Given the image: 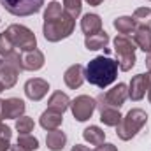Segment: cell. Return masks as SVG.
<instances>
[{
	"instance_id": "cell-1",
	"label": "cell",
	"mask_w": 151,
	"mask_h": 151,
	"mask_svg": "<svg viewBox=\"0 0 151 151\" xmlns=\"http://www.w3.org/2000/svg\"><path fill=\"white\" fill-rule=\"evenodd\" d=\"M74 27L76 19L63 11L62 4H58V2L47 4V7L44 11V27H42V34H44L46 40L58 42L62 39L70 37L74 32Z\"/></svg>"
},
{
	"instance_id": "cell-2",
	"label": "cell",
	"mask_w": 151,
	"mask_h": 151,
	"mask_svg": "<svg viewBox=\"0 0 151 151\" xmlns=\"http://www.w3.org/2000/svg\"><path fill=\"white\" fill-rule=\"evenodd\" d=\"M118 62H114L107 56H97L90 60V63L84 69V77L88 83L95 84L97 88H107L113 84L118 76Z\"/></svg>"
},
{
	"instance_id": "cell-3",
	"label": "cell",
	"mask_w": 151,
	"mask_h": 151,
	"mask_svg": "<svg viewBox=\"0 0 151 151\" xmlns=\"http://www.w3.org/2000/svg\"><path fill=\"white\" fill-rule=\"evenodd\" d=\"M148 123V114L146 111L135 107V109H130L125 118H121V121L118 123L116 127V134L121 141H130L132 137L137 135V132Z\"/></svg>"
},
{
	"instance_id": "cell-4",
	"label": "cell",
	"mask_w": 151,
	"mask_h": 151,
	"mask_svg": "<svg viewBox=\"0 0 151 151\" xmlns=\"http://www.w3.org/2000/svg\"><path fill=\"white\" fill-rule=\"evenodd\" d=\"M114 51L118 56V67L123 72H128L135 65V42L128 35H116L114 39Z\"/></svg>"
},
{
	"instance_id": "cell-5",
	"label": "cell",
	"mask_w": 151,
	"mask_h": 151,
	"mask_svg": "<svg viewBox=\"0 0 151 151\" xmlns=\"http://www.w3.org/2000/svg\"><path fill=\"white\" fill-rule=\"evenodd\" d=\"M7 37L11 39V42L14 44V47H18L19 51H30V49H35L37 47V37L35 34L23 27V25H11L7 30H5Z\"/></svg>"
},
{
	"instance_id": "cell-6",
	"label": "cell",
	"mask_w": 151,
	"mask_h": 151,
	"mask_svg": "<svg viewBox=\"0 0 151 151\" xmlns=\"http://www.w3.org/2000/svg\"><path fill=\"white\" fill-rule=\"evenodd\" d=\"M128 99V86L125 83H118L116 86H113L107 93H100L95 100H97V107L102 109V107H114V109H119L125 100Z\"/></svg>"
},
{
	"instance_id": "cell-7",
	"label": "cell",
	"mask_w": 151,
	"mask_h": 151,
	"mask_svg": "<svg viewBox=\"0 0 151 151\" xmlns=\"http://www.w3.org/2000/svg\"><path fill=\"white\" fill-rule=\"evenodd\" d=\"M4 9L14 16H32L40 11L44 0H0Z\"/></svg>"
},
{
	"instance_id": "cell-8",
	"label": "cell",
	"mask_w": 151,
	"mask_h": 151,
	"mask_svg": "<svg viewBox=\"0 0 151 151\" xmlns=\"http://www.w3.org/2000/svg\"><path fill=\"white\" fill-rule=\"evenodd\" d=\"M95 109H97V100L88 97V95H79L74 100H70V111L77 121L90 119Z\"/></svg>"
},
{
	"instance_id": "cell-9",
	"label": "cell",
	"mask_w": 151,
	"mask_h": 151,
	"mask_svg": "<svg viewBox=\"0 0 151 151\" xmlns=\"http://www.w3.org/2000/svg\"><path fill=\"white\" fill-rule=\"evenodd\" d=\"M49 91V83L46 79H40V77H34V79H28L25 83V95L34 100V102H39L42 100Z\"/></svg>"
},
{
	"instance_id": "cell-10",
	"label": "cell",
	"mask_w": 151,
	"mask_h": 151,
	"mask_svg": "<svg viewBox=\"0 0 151 151\" xmlns=\"http://www.w3.org/2000/svg\"><path fill=\"white\" fill-rule=\"evenodd\" d=\"M25 102L21 99H16V97H11V99H5L2 100V114L5 119H18L25 114Z\"/></svg>"
},
{
	"instance_id": "cell-11",
	"label": "cell",
	"mask_w": 151,
	"mask_h": 151,
	"mask_svg": "<svg viewBox=\"0 0 151 151\" xmlns=\"http://www.w3.org/2000/svg\"><path fill=\"white\" fill-rule=\"evenodd\" d=\"M44 55H42V51L40 49H30V51H23V55H21V65H23V70H30V72H34V70H39V69H42L44 67Z\"/></svg>"
},
{
	"instance_id": "cell-12",
	"label": "cell",
	"mask_w": 151,
	"mask_h": 151,
	"mask_svg": "<svg viewBox=\"0 0 151 151\" xmlns=\"http://www.w3.org/2000/svg\"><path fill=\"white\" fill-rule=\"evenodd\" d=\"M148 90V74H137L132 77L130 84H128V97L135 102L142 100Z\"/></svg>"
},
{
	"instance_id": "cell-13",
	"label": "cell",
	"mask_w": 151,
	"mask_h": 151,
	"mask_svg": "<svg viewBox=\"0 0 151 151\" xmlns=\"http://www.w3.org/2000/svg\"><path fill=\"white\" fill-rule=\"evenodd\" d=\"M132 40H134L135 46H139L144 53H150L151 51V27L150 25L137 23L135 30L132 32Z\"/></svg>"
},
{
	"instance_id": "cell-14",
	"label": "cell",
	"mask_w": 151,
	"mask_h": 151,
	"mask_svg": "<svg viewBox=\"0 0 151 151\" xmlns=\"http://www.w3.org/2000/svg\"><path fill=\"white\" fill-rule=\"evenodd\" d=\"M84 67L81 65V63H76V65H70L67 70H65V74H63V81H65V84L70 88V90H77V88H81V84L84 83Z\"/></svg>"
},
{
	"instance_id": "cell-15",
	"label": "cell",
	"mask_w": 151,
	"mask_h": 151,
	"mask_svg": "<svg viewBox=\"0 0 151 151\" xmlns=\"http://www.w3.org/2000/svg\"><path fill=\"white\" fill-rule=\"evenodd\" d=\"M19 72H21V70L16 69L14 65L7 63L5 60H0V83H2V86H4L5 90L12 88V86L16 84Z\"/></svg>"
},
{
	"instance_id": "cell-16",
	"label": "cell",
	"mask_w": 151,
	"mask_h": 151,
	"mask_svg": "<svg viewBox=\"0 0 151 151\" xmlns=\"http://www.w3.org/2000/svg\"><path fill=\"white\" fill-rule=\"evenodd\" d=\"M62 121H63V114L58 113V111H53V109H46L44 113L40 114V127H42L44 130H47V132L60 128Z\"/></svg>"
},
{
	"instance_id": "cell-17",
	"label": "cell",
	"mask_w": 151,
	"mask_h": 151,
	"mask_svg": "<svg viewBox=\"0 0 151 151\" xmlns=\"http://www.w3.org/2000/svg\"><path fill=\"white\" fill-rule=\"evenodd\" d=\"M81 30L83 34L88 37V35H93V34H99L102 30V19L99 14H84L83 19H81Z\"/></svg>"
},
{
	"instance_id": "cell-18",
	"label": "cell",
	"mask_w": 151,
	"mask_h": 151,
	"mask_svg": "<svg viewBox=\"0 0 151 151\" xmlns=\"http://www.w3.org/2000/svg\"><path fill=\"white\" fill-rule=\"evenodd\" d=\"M65 144H67V135H65V132H62L60 128L47 132V135H46V146L51 151H62L65 148Z\"/></svg>"
},
{
	"instance_id": "cell-19",
	"label": "cell",
	"mask_w": 151,
	"mask_h": 151,
	"mask_svg": "<svg viewBox=\"0 0 151 151\" xmlns=\"http://www.w3.org/2000/svg\"><path fill=\"white\" fill-rule=\"evenodd\" d=\"M69 107H70V99L63 91H55L49 97V100H47V109L58 111V113H62V114L65 113Z\"/></svg>"
},
{
	"instance_id": "cell-20",
	"label": "cell",
	"mask_w": 151,
	"mask_h": 151,
	"mask_svg": "<svg viewBox=\"0 0 151 151\" xmlns=\"http://www.w3.org/2000/svg\"><path fill=\"white\" fill-rule=\"evenodd\" d=\"M107 42H109V35H107V32H104V30H100L99 34L88 35V37L84 39V46H86V49H90V51L106 49V47H107Z\"/></svg>"
},
{
	"instance_id": "cell-21",
	"label": "cell",
	"mask_w": 151,
	"mask_h": 151,
	"mask_svg": "<svg viewBox=\"0 0 151 151\" xmlns=\"http://www.w3.org/2000/svg\"><path fill=\"white\" fill-rule=\"evenodd\" d=\"M113 25L121 35H128V34H132V32L135 30L137 21H135L132 16H119V18H116L113 21Z\"/></svg>"
},
{
	"instance_id": "cell-22",
	"label": "cell",
	"mask_w": 151,
	"mask_h": 151,
	"mask_svg": "<svg viewBox=\"0 0 151 151\" xmlns=\"http://www.w3.org/2000/svg\"><path fill=\"white\" fill-rule=\"evenodd\" d=\"M83 137H84V141H88L90 144H93V146H99V144H102L104 141H106V132L100 128V127H88V128H84L83 130Z\"/></svg>"
},
{
	"instance_id": "cell-23",
	"label": "cell",
	"mask_w": 151,
	"mask_h": 151,
	"mask_svg": "<svg viewBox=\"0 0 151 151\" xmlns=\"http://www.w3.org/2000/svg\"><path fill=\"white\" fill-rule=\"evenodd\" d=\"M99 111H100V121L107 127H118V123L123 118L119 114V109H114V107H102Z\"/></svg>"
},
{
	"instance_id": "cell-24",
	"label": "cell",
	"mask_w": 151,
	"mask_h": 151,
	"mask_svg": "<svg viewBox=\"0 0 151 151\" xmlns=\"http://www.w3.org/2000/svg\"><path fill=\"white\" fill-rule=\"evenodd\" d=\"M34 127H35V123H34V119L28 118V116H21V118L16 119V130L19 132V135L30 134V132L34 130Z\"/></svg>"
},
{
	"instance_id": "cell-25",
	"label": "cell",
	"mask_w": 151,
	"mask_h": 151,
	"mask_svg": "<svg viewBox=\"0 0 151 151\" xmlns=\"http://www.w3.org/2000/svg\"><path fill=\"white\" fill-rule=\"evenodd\" d=\"M14 51H16L14 44L11 42V39L7 37L5 32H2V34H0V56L5 58V56H9V55L14 53Z\"/></svg>"
},
{
	"instance_id": "cell-26",
	"label": "cell",
	"mask_w": 151,
	"mask_h": 151,
	"mask_svg": "<svg viewBox=\"0 0 151 151\" xmlns=\"http://www.w3.org/2000/svg\"><path fill=\"white\" fill-rule=\"evenodd\" d=\"M137 23H142V25H150L151 27V7H139L135 9L134 16H132Z\"/></svg>"
},
{
	"instance_id": "cell-27",
	"label": "cell",
	"mask_w": 151,
	"mask_h": 151,
	"mask_svg": "<svg viewBox=\"0 0 151 151\" xmlns=\"http://www.w3.org/2000/svg\"><path fill=\"white\" fill-rule=\"evenodd\" d=\"M18 144L30 151H35L39 148V139L34 137V135H30V134H23V135L18 137Z\"/></svg>"
},
{
	"instance_id": "cell-28",
	"label": "cell",
	"mask_w": 151,
	"mask_h": 151,
	"mask_svg": "<svg viewBox=\"0 0 151 151\" xmlns=\"http://www.w3.org/2000/svg\"><path fill=\"white\" fill-rule=\"evenodd\" d=\"M81 2L83 0H63V11L67 12V14H70L72 18H77L79 14H81Z\"/></svg>"
},
{
	"instance_id": "cell-29",
	"label": "cell",
	"mask_w": 151,
	"mask_h": 151,
	"mask_svg": "<svg viewBox=\"0 0 151 151\" xmlns=\"http://www.w3.org/2000/svg\"><path fill=\"white\" fill-rule=\"evenodd\" d=\"M11 150V135H0V151Z\"/></svg>"
},
{
	"instance_id": "cell-30",
	"label": "cell",
	"mask_w": 151,
	"mask_h": 151,
	"mask_svg": "<svg viewBox=\"0 0 151 151\" xmlns=\"http://www.w3.org/2000/svg\"><path fill=\"white\" fill-rule=\"evenodd\" d=\"M93 151H118V148H116L114 144H104V142H102V144H99Z\"/></svg>"
},
{
	"instance_id": "cell-31",
	"label": "cell",
	"mask_w": 151,
	"mask_h": 151,
	"mask_svg": "<svg viewBox=\"0 0 151 151\" xmlns=\"http://www.w3.org/2000/svg\"><path fill=\"white\" fill-rule=\"evenodd\" d=\"M0 135H11V137H12V132H11V128H9V127H5L2 121H0Z\"/></svg>"
},
{
	"instance_id": "cell-32",
	"label": "cell",
	"mask_w": 151,
	"mask_h": 151,
	"mask_svg": "<svg viewBox=\"0 0 151 151\" xmlns=\"http://www.w3.org/2000/svg\"><path fill=\"white\" fill-rule=\"evenodd\" d=\"M70 151H90V148H86V146H83V144H76V146H72Z\"/></svg>"
},
{
	"instance_id": "cell-33",
	"label": "cell",
	"mask_w": 151,
	"mask_h": 151,
	"mask_svg": "<svg viewBox=\"0 0 151 151\" xmlns=\"http://www.w3.org/2000/svg\"><path fill=\"white\" fill-rule=\"evenodd\" d=\"M148 99H150V104H151V72L148 74Z\"/></svg>"
},
{
	"instance_id": "cell-34",
	"label": "cell",
	"mask_w": 151,
	"mask_h": 151,
	"mask_svg": "<svg viewBox=\"0 0 151 151\" xmlns=\"http://www.w3.org/2000/svg\"><path fill=\"white\" fill-rule=\"evenodd\" d=\"M11 151H30V150H27V148H23L16 142V146H11Z\"/></svg>"
},
{
	"instance_id": "cell-35",
	"label": "cell",
	"mask_w": 151,
	"mask_h": 151,
	"mask_svg": "<svg viewBox=\"0 0 151 151\" xmlns=\"http://www.w3.org/2000/svg\"><path fill=\"white\" fill-rule=\"evenodd\" d=\"M146 67H148V70L151 72V51L148 53V56H146Z\"/></svg>"
},
{
	"instance_id": "cell-36",
	"label": "cell",
	"mask_w": 151,
	"mask_h": 151,
	"mask_svg": "<svg viewBox=\"0 0 151 151\" xmlns=\"http://www.w3.org/2000/svg\"><path fill=\"white\" fill-rule=\"evenodd\" d=\"M86 2H88L90 5H100V4H102L104 0H86Z\"/></svg>"
},
{
	"instance_id": "cell-37",
	"label": "cell",
	"mask_w": 151,
	"mask_h": 151,
	"mask_svg": "<svg viewBox=\"0 0 151 151\" xmlns=\"http://www.w3.org/2000/svg\"><path fill=\"white\" fill-rule=\"evenodd\" d=\"M4 119V114H2V100H0V121Z\"/></svg>"
},
{
	"instance_id": "cell-38",
	"label": "cell",
	"mask_w": 151,
	"mask_h": 151,
	"mask_svg": "<svg viewBox=\"0 0 151 151\" xmlns=\"http://www.w3.org/2000/svg\"><path fill=\"white\" fill-rule=\"evenodd\" d=\"M4 90H5V88H4V86H2V83H0V93H2Z\"/></svg>"
},
{
	"instance_id": "cell-39",
	"label": "cell",
	"mask_w": 151,
	"mask_h": 151,
	"mask_svg": "<svg viewBox=\"0 0 151 151\" xmlns=\"http://www.w3.org/2000/svg\"><path fill=\"white\" fill-rule=\"evenodd\" d=\"M150 2H151V0H150Z\"/></svg>"
}]
</instances>
